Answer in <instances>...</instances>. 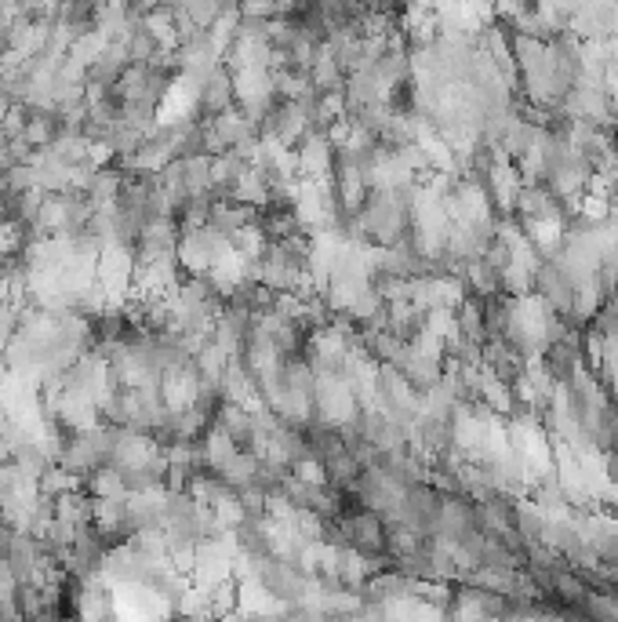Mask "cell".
<instances>
[{"label":"cell","mask_w":618,"mask_h":622,"mask_svg":"<svg viewBox=\"0 0 618 622\" xmlns=\"http://www.w3.org/2000/svg\"><path fill=\"white\" fill-rule=\"evenodd\" d=\"M230 255H233V241H226L222 233L211 230L208 222L182 230L179 248H175V259H179V266L186 273H208L211 266H219Z\"/></svg>","instance_id":"6da1fadb"},{"label":"cell","mask_w":618,"mask_h":622,"mask_svg":"<svg viewBox=\"0 0 618 622\" xmlns=\"http://www.w3.org/2000/svg\"><path fill=\"white\" fill-rule=\"evenodd\" d=\"M233 102H237V91H233V73H230V66L222 62V66H215V70L200 81L197 102H193V117L211 121V117H219L222 110H230Z\"/></svg>","instance_id":"7a4b0ae2"},{"label":"cell","mask_w":618,"mask_h":622,"mask_svg":"<svg viewBox=\"0 0 618 622\" xmlns=\"http://www.w3.org/2000/svg\"><path fill=\"white\" fill-rule=\"evenodd\" d=\"M295 164L302 179H328L335 171V142L328 139V131H309L295 146Z\"/></svg>","instance_id":"3957f363"},{"label":"cell","mask_w":618,"mask_h":622,"mask_svg":"<svg viewBox=\"0 0 618 622\" xmlns=\"http://www.w3.org/2000/svg\"><path fill=\"white\" fill-rule=\"evenodd\" d=\"M211 128L219 131V139L226 150H240V146H251V142L259 139V124L251 121V117H244L237 106L222 110L219 117H211Z\"/></svg>","instance_id":"277c9868"},{"label":"cell","mask_w":618,"mask_h":622,"mask_svg":"<svg viewBox=\"0 0 618 622\" xmlns=\"http://www.w3.org/2000/svg\"><path fill=\"white\" fill-rule=\"evenodd\" d=\"M128 62H131L128 48H124L120 41H110L99 59H95L88 66V84H99V88H113V84L120 81V73L128 70Z\"/></svg>","instance_id":"5b68a950"},{"label":"cell","mask_w":618,"mask_h":622,"mask_svg":"<svg viewBox=\"0 0 618 622\" xmlns=\"http://www.w3.org/2000/svg\"><path fill=\"white\" fill-rule=\"evenodd\" d=\"M259 455L251 452V448H237V452L230 455V459L222 462L219 477L226 481V488H233V492H240V488H248L251 481H255V470H259Z\"/></svg>","instance_id":"8992f818"},{"label":"cell","mask_w":618,"mask_h":622,"mask_svg":"<svg viewBox=\"0 0 618 622\" xmlns=\"http://www.w3.org/2000/svg\"><path fill=\"white\" fill-rule=\"evenodd\" d=\"M230 197H237V201L262 208V204L270 201V179H266V171H262L259 164H251V168L237 179V186L230 190Z\"/></svg>","instance_id":"52a82bcc"},{"label":"cell","mask_w":618,"mask_h":622,"mask_svg":"<svg viewBox=\"0 0 618 622\" xmlns=\"http://www.w3.org/2000/svg\"><path fill=\"white\" fill-rule=\"evenodd\" d=\"M62 131V121L59 113L51 110H30V121H26V131H22V139L30 142L33 150H44V146H51L55 142V135Z\"/></svg>","instance_id":"ba28073f"},{"label":"cell","mask_w":618,"mask_h":622,"mask_svg":"<svg viewBox=\"0 0 618 622\" xmlns=\"http://www.w3.org/2000/svg\"><path fill=\"white\" fill-rule=\"evenodd\" d=\"M106 37H102L99 30H88V33H80L77 41L70 44V48H66V59H73V62H80V66H84V70H88L91 62L99 59L102 51H106Z\"/></svg>","instance_id":"9c48e42d"},{"label":"cell","mask_w":618,"mask_h":622,"mask_svg":"<svg viewBox=\"0 0 618 622\" xmlns=\"http://www.w3.org/2000/svg\"><path fill=\"white\" fill-rule=\"evenodd\" d=\"M186 190L190 193H211L215 182H211V157L208 153H193L186 157Z\"/></svg>","instance_id":"30bf717a"},{"label":"cell","mask_w":618,"mask_h":622,"mask_svg":"<svg viewBox=\"0 0 618 622\" xmlns=\"http://www.w3.org/2000/svg\"><path fill=\"white\" fill-rule=\"evenodd\" d=\"M26 121H30V110H26L22 102H15L8 117L0 121V139H22V131H26Z\"/></svg>","instance_id":"8fae6325"},{"label":"cell","mask_w":618,"mask_h":622,"mask_svg":"<svg viewBox=\"0 0 618 622\" xmlns=\"http://www.w3.org/2000/svg\"><path fill=\"white\" fill-rule=\"evenodd\" d=\"M62 0H19V11H30V15H55Z\"/></svg>","instance_id":"7c38bea8"},{"label":"cell","mask_w":618,"mask_h":622,"mask_svg":"<svg viewBox=\"0 0 618 622\" xmlns=\"http://www.w3.org/2000/svg\"><path fill=\"white\" fill-rule=\"evenodd\" d=\"M124 8H128L131 15H139V19H150L153 11L164 8V0H124Z\"/></svg>","instance_id":"4fadbf2b"},{"label":"cell","mask_w":618,"mask_h":622,"mask_svg":"<svg viewBox=\"0 0 618 622\" xmlns=\"http://www.w3.org/2000/svg\"><path fill=\"white\" fill-rule=\"evenodd\" d=\"M11 106H15V99H11L8 91H0V121H4V117L11 113Z\"/></svg>","instance_id":"5bb4252c"},{"label":"cell","mask_w":618,"mask_h":622,"mask_svg":"<svg viewBox=\"0 0 618 622\" xmlns=\"http://www.w3.org/2000/svg\"><path fill=\"white\" fill-rule=\"evenodd\" d=\"M11 222V211H8V201H4V193H0V230Z\"/></svg>","instance_id":"9a60e30c"},{"label":"cell","mask_w":618,"mask_h":622,"mask_svg":"<svg viewBox=\"0 0 618 622\" xmlns=\"http://www.w3.org/2000/svg\"><path fill=\"white\" fill-rule=\"evenodd\" d=\"M8 51V19H0V55Z\"/></svg>","instance_id":"2e32d148"},{"label":"cell","mask_w":618,"mask_h":622,"mask_svg":"<svg viewBox=\"0 0 618 622\" xmlns=\"http://www.w3.org/2000/svg\"><path fill=\"white\" fill-rule=\"evenodd\" d=\"M353 4H360V8H375L379 0H353Z\"/></svg>","instance_id":"e0dca14e"}]
</instances>
